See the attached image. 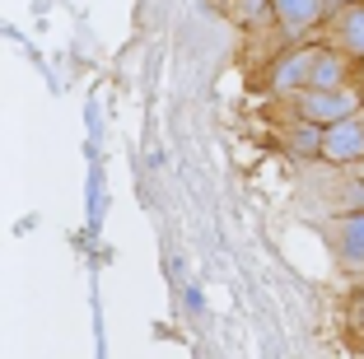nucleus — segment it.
Returning <instances> with one entry per match:
<instances>
[{
    "label": "nucleus",
    "instance_id": "6e6552de",
    "mask_svg": "<svg viewBox=\"0 0 364 359\" xmlns=\"http://www.w3.org/2000/svg\"><path fill=\"white\" fill-rule=\"evenodd\" d=\"M341 5H350V0H327V14H332V10H341Z\"/></svg>",
    "mask_w": 364,
    "mask_h": 359
},
{
    "label": "nucleus",
    "instance_id": "39448f33",
    "mask_svg": "<svg viewBox=\"0 0 364 359\" xmlns=\"http://www.w3.org/2000/svg\"><path fill=\"white\" fill-rule=\"evenodd\" d=\"M271 14H276L280 33H285L289 43H299V38H309V33L322 23L327 0H271Z\"/></svg>",
    "mask_w": 364,
    "mask_h": 359
},
{
    "label": "nucleus",
    "instance_id": "7ed1b4c3",
    "mask_svg": "<svg viewBox=\"0 0 364 359\" xmlns=\"http://www.w3.org/2000/svg\"><path fill=\"white\" fill-rule=\"evenodd\" d=\"M322 164H336V168H355L364 159V107L332 127H322V149H318Z\"/></svg>",
    "mask_w": 364,
    "mask_h": 359
},
{
    "label": "nucleus",
    "instance_id": "f03ea898",
    "mask_svg": "<svg viewBox=\"0 0 364 359\" xmlns=\"http://www.w3.org/2000/svg\"><path fill=\"white\" fill-rule=\"evenodd\" d=\"M318 229H322V238H327L332 262L341 266L346 275H364V210L318 220Z\"/></svg>",
    "mask_w": 364,
    "mask_h": 359
},
{
    "label": "nucleus",
    "instance_id": "f257e3e1",
    "mask_svg": "<svg viewBox=\"0 0 364 359\" xmlns=\"http://www.w3.org/2000/svg\"><path fill=\"white\" fill-rule=\"evenodd\" d=\"M294 98V117L299 122H309V127H332V122H341V117L360 112V89L341 85V89H299V94H285Z\"/></svg>",
    "mask_w": 364,
    "mask_h": 359
},
{
    "label": "nucleus",
    "instance_id": "0eeeda50",
    "mask_svg": "<svg viewBox=\"0 0 364 359\" xmlns=\"http://www.w3.org/2000/svg\"><path fill=\"white\" fill-rule=\"evenodd\" d=\"M285 145L294 149L299 159H318V149H322V127H309V122H294V127L285 131Z\"/></svg>",
    "mask_w": 364,
    "mask_h": 359
},
{
    "label": "nucleus",
    "instance_id": "1a4fd4ad",
    "mask_svg": "<svg viewBox=\"0 0 364 359\" xmlns=\"http://www.w3.org/2000/svg\"><path fill=\"white\" fill-rule=\"evenodd\" d=\"M355 178H360V182H364V159H360V164H355Z\"/></svg>",
    "mask_w": 364,
    "mask_h": 359
},
{
    "label": "nucleus",
    "instance_id": "20e7f679",
    "mask_svg": "<svg viewBox=\"0 0 364 359\" xmlns=\"http://www.w3.org/2000/svg\"><path fill=\"white\" fill-rule=\"evenodd\" d=\"M327 38H332L336 56H346V61H364V0H350V5L332 10Z\"/></svg>",
    "mask_w": 364,
    "mask_h": 359
},
{
    "label": "nucleus",
    "instance_id": "423d86ee",
    "mask_svg": "<svg viewBox=\"0 0 364 359\" xmlns=\"http://www.w3.org/2000/svg\"><path fill=\"white\" fill-rule=\"evenodd\" d=\"M304 80H309V47H294L289 56L276 61V70H271V89H276V94H299Z\"/></svg>",
    "mask_w": 364,
    "mask_h": 359
}]
</instances>
